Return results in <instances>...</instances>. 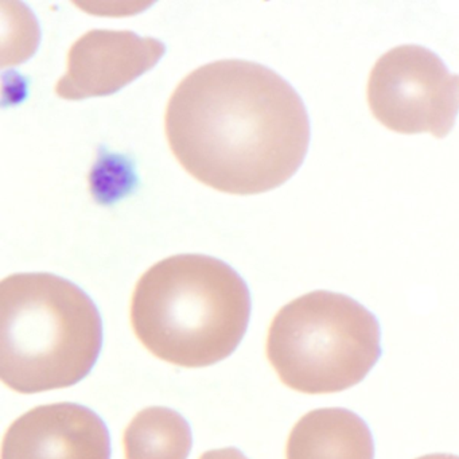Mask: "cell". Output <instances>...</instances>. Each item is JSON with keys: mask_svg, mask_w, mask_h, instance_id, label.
Returning a JSON list of instances; mask_svg holds the SVG:
<instances>
[{"mask_svg": "<svg viewBox=\"0 0 459 459\" xmlns=\"http://www.w3.org/2000/svg\"><path fill=\"white\" fill-rule=\"evenodd\" d=\"M200 459H248L240 450L235 447L221 448V450H212L203 454Z\"/></svg>", "mask_w": 459, "mask_h": 459, "instance_id": "cell-10", "label": "cell"}, {"mask_svg": "<svg viewBox=\"0 0 459 459\" xmlns=\"http://www.w3.org/2000/svg\"><path fill=\"white\" fill-rule=\"evenodd\" d=\"M416 459H459V456L453 455V454H429V455L419 456Z\"/></svg>", "mask_w": 459, "mask_h": 459, "instance_id": "cell-11", "label": "cell"}, {"mask_svg": "<svg viewBox=\"0 0 459 459\" xmlns=\"http://www.w3.org/2000/svg\"><path fill=\"white\" fill-rule=\"evenodd\" d=\"M165 127L182 168L230 195L281 186L297 173L310 143L297 91L251 61H216L185 77L169 100Z\"/></svg>", "mask_w": 459, "mask_h": 459, "instance_id": "cell-1", "label": "cell"}, {"mask_svg": "<svg viewBox=\"0 0 459 459\" xmlns=\"http://www.w3.org/2000/svg\"><path fill=\"white\" fill-rule=\"evenodd\" d=\"M103 324L80 287L52 273L0 283V377L21 394L74 385L92 369Z\"/></svg>", "mask_w": 459, "mask_h": 459, "instance_id": "cell-3", "label": "cell"}, {"mask_svg": "<svg viewBox=\"0 0 459 459\" xmlns=\"http://www.w3.org/2000/svg\"><path fill=\"white\" fill-rule=\"evenodd\" d=\"M368 103L378 122L402 134L445 138L459 112V74L419 45H402L376 61Z\"/></svg>", "mask_w": 459, "mask_h": 459, "instance_id": "cell-5", "label": "cell"}, {"mask_svg": "<svg viewBox=\"0 0 459 459\" xmlns=\"http://www.w3.org/2000/svg\"><path fill=\"white\" fill-rule=\"evenodd\" d=\"M251 314L248 287L227 263L177 255L136 284L134 332L158 359L185 368L222 361L243 340Z\"/></svg>", "mask_w": 459, "mask_h": 459, "instance_id": "cell-2", "label": "cell"}, {"mask_svg": "<svg viewBox=\"0 0 459 459\" xmlns=\"http://www.w3.org/2000/svg\"><path fill=\"white\" fill-rule=\"evenodd\" d=\"M126 459H187L192 429L176 411L152 407L139 412L125 432Z\"/></svg>", "mask_w": 459, "mask_h": 459, "instance_id": "cell-9", "label": "cell"}, {"mask_svg": "<svg viewBox=\"0 0 459 459\" xmlns=\"http://www.w3.org/2000/svg\"><path fill=\"white\" fill-rule=\"evenodd\" d=\"M108 429L92 410L74 403L41 405L14 421L2 459H109Z\"/></svg>", "mask_w": 459, "mask_h": 459, "instance_id": "cell-7", "label": "cell"}, {"mask_svg": "<svg viewBox=\"0 0 459 459\" xmlns=\"http://www.w3.org/2000/svg\"><path fill=\"white\" fill-rule=\"evenodd\" d=\"M267 356L289 388L337 394L361 383L377 364L380 324L348 295L308 292L276 314L268 332Z\"/></svg>", "mask_w": 459, "mask_h": 459, "instance_id": "cell-4", "label": "cell"}, {"mask_svg": "<svg viewBox=\"0 0 459 459\" xmlns=\"http://www.w3.org/2000/svg\"><path fill=\"white\" fill-rule=\"evenodd\" d=\"M165 45L133 31L91 30L69 50L56 92L66 100L112 95L157 65Z\"/></svg>", "mask_w": 459, "mask_h": 459, "instance_id": "cell-6", "label": "cell"}, {"mask_svg": "<svg viewBox=\"0 0 459 459\" xmlns=\"http://www.w3.org/2000/svg\"><path fill=\"white\" fill-rule=\"evenodd\" d=\"M287 459H375L367 421L346 408H319L299 419L286 448Z\"/></svg>", "mask_w": 459, "mask_h": 459, "instance_id": "cell-8", "label": "cell"}]
</instances>
